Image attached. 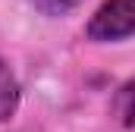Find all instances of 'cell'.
Returning <instances> with one entry per match:
<instances>
[{
    "label": "cell",
    "instance_id": "obj_4",
    "mask_svg": "<svg viewBox=\"0 0 135 132\" xmlns=\"http://www.w3.org/2000/svg\"><path fill=\"white\" fill-rule=\"evenodd\" d=\"M35 13H41L44 19H63L69 13H75L82 6V0H25Z\"/></svg>",
    "mask_w": 135,
    "mask_h": 132
},
{
    "label": "cell",
    "instance_id": "obj_1",
    "mask_svg": "<svg viewBox=\"0 0 135 132\" xmlns=\"http://www.w3.org/2000/svg\"><path fill=\"white\" fill-rule=\"evenodd\" d=\"M135 35V0H101L85 22L91 44H123Z\"/></svg>",
    "mask_w": 135,
    "mask_h": 132
},
{
    "label": "cell",
    "instance_id": "obj_2",
    "mask_svg": "<svg viewBox=\"0 0 135 132\" xmlns=\"http://www.w3.org/2000/svg\"><path fill=\"white\" fill-rule=\"evenodd\" d=\"M19 104H22V85H19L9 60L0 57V126L19 113Z\"/></svg>",
    "mask_w": 135,
    "mask_h": 132
},
{
    "label": "cell",
    "instance_id": "obj_3",
    "mask_svg": "<svg viewBox=\"0 0 135 132\" xmlns=\"http://www.w3.org/2000/svg\"><path fill=\"white\" fill-rule=\"evenodd\" d=\"M110 113L123 129H135V79L123 82L110 101Z\"/></svg>",
    "mask_w": 135,
    "mask_h": 132
}]
</instances>
